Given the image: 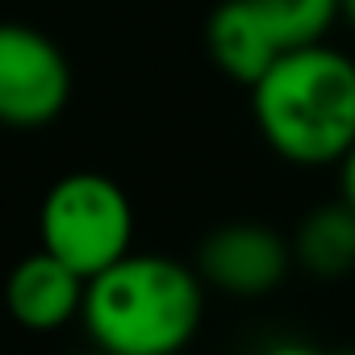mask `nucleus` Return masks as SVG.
<instances>
[{
    "instance_id": "1",
    "label": "nucleus",
    "mask_w": 355,
    "mask_h": 355,
    "mask_svg": "<svg viewBox=\"0 0 355 355\" xmlns=\"http://www.w3.org/2000/svg\"><path fill=\"white\" fill-rule=\"evenodd\" d=\"M251 113L284 163L338 167L355 146V59L326 42L288 46L251 84Z\"/></svg>"
},
{
    "instance_id": "2",
    "label": "nucleus",
    "mask_w": 355,
    "mask_h": 355,
    "mask_svg": "<svg viewBox=\"0 0 355 355\" xmlns=\"http://www.w3.org/2000/svg\"><path fill=\"white\" fill-rule=\"evenodd\" d=\"M201 318L205 280L197 268L155 251H125L88 276L80 309L92 343L113 355H171L193 343Z\"/></svg>"
},
{
    "instance_id": "3",
    "label": "nucleus",
    "mask_w": 355,
    "mask_h": 355,
    "mask_svg": "<svg viewBox=\"0 0 355 355\" xmlns=\"http://www.w3.org/2000/svg\"><path fill=\"white\" fill-rule=\"evenodd\" d=\"M38 239L84 280L134 251V205L125 189L101 171L55 180L38 209Z\"/></svg>"
},
{
    "instance_id": "4",
    "label": "nucleus",
    "mask_w": 355,
    "mask_h": 355,
    "mask_svg": "<svg viewBox=\"0 0 355 355\" xmlns=\"http://www.w3.org/2000/svg\"><path fill=\"white\" fill-rule=\"evenodd\" d=\"M71 101V67L55 38L26 21H0V125L42 130Z\"/></svg>"
},
{
    "instance_id": "5",
    "label": "nucleus",
    "mask_w": 355,
    "mask_h": 355,
    "mask_svg": "<svg viewBox=\"0 0 355 355\" xmlns=\"http://www.w3.org/2000/svg\"><path fill=\"white\" fill-rule=\"evenodd\" d=\"M293 268V247L263 222H230L205 234L197 276L226 297H268Z\"/></svg>"
},
{
    "instance_id": "6",
    "label": "nucleus",
    "mask_w": 355,
    "mask_h": 355,
    "mask_svg": "<svg viewBox=\"0 0 355 355\" xmlns=\"http://www.w3.org/2000/svg\"><path fill=\"white\" fill-rule=\"evenodd\" d=\"M84 288L88 280L76 268H67L59 255L38 247L34 255L13 263L5 280V309L21 330L51 334V330H63L67 322H80Z\"/></svg>"
},
{
    "instance_id": "7",
    "label": "nucleus",
    "mask_w": 355,
    "mask_h": 355,
    "mask_svg": "<svg viewBox=\"0 0 355 355\" xmlns=\"http://www.w3.org/2000/svg\"><path fill=\"white\" fill-rule=\"evenodd\" d=\"M205 51L218 71L251 88L288 46L280 42V34L259 13L255 0H226L205 21Z\"/></svg>"
},
{
    "instance_id": "8",
    "label": "nucleus",
    "mask_w": 355,
    "mask_h": 355,
    "mask_svg": "<svg viewBox=\"0 0 355 355\" xmlns=\"http://www.w3.org/2000/svg\"><path fill=\"white\" fill-rule=\"evenodd\" d=\"M293 263L313 276H347L355 268V209L338 197L301 218L293 234Z\"/></svg>"
},
{
    "instance_id": "9",
    "label": "nucleus",
    "mask_w": 355,
    "mask_h": 355,
    "mask_svg": "<svg viewBox=\"0 0 355 355\" xmlns=\"http://www.w3.org/2000/svg\"><path fill=\"white\" fill-rule=\"evenodd\" d=\"M284 46L322 42L338 21V0H255Z\"/></svg>"
},
{
    "instance_id": "10",
    "label": "nucleus",
    "mask_w": 355,
    "mask_h": 355,
    "mask_svg": "<svg viewBox=\"0 0 355 355\" xmlns=\"http://www.w3.org/2000/svg\"><path fill=\"white\" fill-rule=\"evenodd\" d=\"M338 184H343V201L355 209V146L338 159Z\"/></svg>"
},
{
    "instance_id": "11",
    "label": "nucleus",
    "mask_w": 355,
    "mask_h": 355,
    "mask_svg": "<svg viewBox=\"0 0 355 355\" xmlns=\"http://www.w3.org/2000/svg\"><path fill=\"white\" fill-rule=\"evenodd\" d=\"M338 17L355 30V0H338Z\"/></svg>"
}]
</instances>
